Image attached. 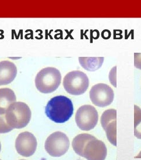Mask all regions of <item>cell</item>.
Segmentation results:
<instances>
[{
    "instance_id": "1",
    "label": "cell",
    "mask_w": 141,
    "mask_h": 160,
    "mask_svg": "<svg viewBox=\"0 0 141 160\" xmlns=\"http://www.w3.org/2000/svg\"><path fill=\"white\" fill-rule=\"evenodd\" d=\"M32 112L27 104L18 102L11 104L4 113H0V133H7L15 128L27 126Z\"/></svg>"
},
{
    "instance_id": "2",
    "label": "cell",
    "mask_w": 141,
    "mask_h": 160,
    "mask_svg": "<svg viewBox=\"0 0 141 160\" xmlns=\"http://www.w3.org/2000/svg\"><path fill=\"white\" fill-rule=\"evenodd\" d=\"M72 146L76 154L88 160H104L107 150L103 141L89 134H80L73 139Z\"/></svg>"
},
{
    "instance_id": "3",
    "label": "cell",
    "mask_w": 141,
    "mask_h": 160,
    "mask_svg": "<svg viewBox=\"0 0 141 160\" xmlns=\"http://www.w3.org/2000/svg\"><path fill=\"white\" fill-rule=\"evenodd\" d=\"M47 118L56 123H64L70 120L74 113V105L68 98L57 96L50 99L45 108Z\"/></svg>"
},
{
    "instance_id": "4",
    "label": "cell",
    "mask_w": 141,
    "mask_h": 160,
    "mask_svg": "<svg viewBox=\"0 0 141 160\" xmlns=\"http://www.w3.org/2000/svg\"><path fill=\"white\" fill-rule=\"evenodd\" d=\"M61 82L60 72L52 67H47L40 71L35 78V85L38 90L45 94L56 90Z\"/></svg>"
},
{
    "instance_id": "5",
    "label": "cell",
    "mask_w": 141,
    "mask_h": 160,
    "mask_svg": "<svg viewBox=\"0 0 141 160\" xmlns=\"http://www.w3.org/2000/svg\"><path fill=\"white\" fill-rule=\"evenodd\" d=\"M89 85V80L85 73L80 71H72L66 75L63 86L67 93L78 96L84 94Z\"/></svg>"
},
{
    "instance_id": "6",
    "label": "cell",
    "mask_w": 141,
    "mask_h": 160,
    "mask_svg": "<svg viewBox=\"0 0 141 160\" xmlns=\"http://www.w3.org/2000/svg\"><path fill=\"white\" fill-rule=\"evenodd\" d=\"M70 140L64 132H56L47 137L44 148L47 153L53 157L64 155L69 150Z\"/></svg>"
},
{
    "instance_id": "7",
    "label": "cell",
    "mask_w": 141,
    "mask_h": 160,
    "mask_svg": "<svg viewBox=\"0 0 141 160\" xmlns=\"http://www.w3.org/2000/svg\"><path fill=\"white\" fill-rule=\"evenodd\" d=\"M99 120L98 111L91 105H84L78 109L75 114L77 126L83 131H89L96 126Z\"/></svg>"
},
{
    "instance_id": "8",
    "label": "cell",
    "mask_w": 141,
    "mask_h": 160,
    "mask_svg": "<svg viewBox=\"0 0 141 160\" xmlns=\"http://www.w3.org/2000/svg\"><path fill=\"white\" fill-rule=\"evenodd\" d=\"M90 99L95 106L104 108L112 103L114 98L113 90L104 83H98L91 88Z\"/></svg>"
},
{
    "instance_id": "9",
    "label": "cell",
    "mask_w": 141,
    "mask_h": 160,
    "mask_svg": "<svg viewBox=\"0 0 141 160\" xmlns=\"http://www.w3.org/2000/svg\"><path fill=\"white\" fill-rule=\"evenodd\" d=\"M38 142L33 134L28 132L20 133L15 141V148L19 155L29 157L37 149Z\"/></svg>"
},
{
    "instance_id": "10",
    "label": "cell",
    "mask_w": 141,
    "mask_h": 160,
    "mask_svg": "<svg viewBox=\"0 0 141 160\" xmlns=\"http://www.w3.org/2000/svg\"><path fill=\"white\" fill-rule=\"evenodd\" d=\"M117 110L108 109L104 112L101 117V124L106 133L108 141L117 146Z\"/></svg>"
},
{
    "instance_id": "11",
    "label": "cell",
    "mask_w": 141,
    "mask_h": 160,
    "mask_svg": "<svg viewBox=\"0 0 141 160\" xmlns=\"http://www.w3.org/2000/svg\"><path fill=\"white\" fill-rule=\"evenodd\" d=\"M17 75V68L14 63L8 61L0 62V85H8Z\"/></svg>"
},
{
    "instance_id": "12",
    "label": "cell",
    "mask_w": 141,
    "mask_h": 160,
    "mask_svg": "<svg viewBox=\"0 0 141 160\" xmlns=\"http://www.w3.org/2000/svg\"><path fill=\"white\" fill-rule=\"evenodd\" d=\"M16 101L14 92L9 88L0 89V113H4L11 104Z\"/></svg>"
},
{
    "instance_id": "13",
    "label": "cell",
    "mask_w": 141,
    "mask_h": 160,
    "mask_svg": "<svg viewBox=\"0 0 141 160\" xmlns=\"http://www.w3.org/2000/svg\"><path fill=\"white\" fill-rule=\"evenodd\" d=\"M81 66L85 69L89 71H95L99 69L103 64V57L98 58H79Z\"/></svg>"
},
{
    "instance_id": "14",
    "label": "cell",
    "mask_w": 141,
    "mask_h": 160,
    "mask_svg": "<svg viewBox=\"0 0 141 160\" xmlns=\"http://www.w3.org/2000/svg\"><path fill=\"white\" fill-rule=\"evenodd\" d=\"M134 135L141 139V109L136 105L134 106Z\"/></svg>"
},
{
    "instance_id": "15",
    "label": "cell",
    "mask_w": 141,
    "mask_h": 160,
    "mask_svg": "<svg viewBox=\"0 0 141 160\" xmlns=\"http://www.w3.org/2000/svg\"><path fill=\"white\" fill-rule=\"evenodd\" d=\"M134 65L136 68L141 69V53H134Z\"/></svg>"
},
{
    "instance_id": "16",
    "label": "cell",
    "mask_w": 141,
    "mask_h": 160,
    "mask_svg": "<svg viewBox=\"0 0 141 160\" xmlns=\"http://www.w3.org/2000/svg\"><path fill=\"white\" fill-rule=\"evenodd\" d=\"M135 158H141V151L138 154V155L135 157Z\"/></svg>"
}]
</instances>
